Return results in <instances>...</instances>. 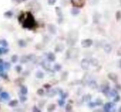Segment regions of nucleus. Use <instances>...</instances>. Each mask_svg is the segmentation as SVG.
Wrapping results in <instances>:
<instances>
[{
    "instance_id": "nucleus-13",
    "label": "nucleus",
    "mask_w": 121,
    "mask_h": 112,
    "mask_svg": "<svg viewBox=\"0 0 121 112\" xmlns=\"http://www.w3.org/2000/svg\"><path fill=\"white\" fill-rule=\"evenodd\" d=\"M47 59L49 60V62H54L56 60V56L55 54L52 53V52H49L47 54Z\"/></svg>"
},
{
    "instance_id": "nucleus-21",
    "label": "nucleus",
    "mask_w": 121,
    "mask_h": 112,
    "mask_svg": "<svg viewBox=\"0 0 121 112\" xmlns=\"http://www.w3.org/2000/svg\"><path fill=\"white\" fill-rule=\"evenodd\" d=\"M68 77V73L67 72H63L62 74H61V77H60V79L62 81H66V79H67Z\"/></svg>"
},
{
    "instance_id": "nucleus-40",
    "label": "nucleus",
    "mask_w": 121,
    "mask_h": 112,
    "mask_svg": "<svg viewBox=\"0 0 121 112\" xmlns=\"http://www.w3.org/2000/svg\"><path fill=\"white\" fill-rule=\"evenodd\" d=\"M44 87H46V88H50V87H51V86L50 85H48V84H46V85L45 86H44Z\"/></svg>"
},
{
    "instance_id": "nucleus-18",
    "label": "nucleus",
    "mask_w": 121,
    "mask_h": 112,
    "mask_svg": "<svg viewBox=\"0 0 121 112\" xmlns=\"http://www.w3.org/2000/svg\"><path fill=\"white\" fill-rule=\"evenodd\" d=\"M90 64H91V65L94 66V67H96V66H98V64H99V61L96 59H91V61H90Z\"/></svg>"
},
{
    "instance_id": "nucleus-5",
    "label": "nucleus",
    "mask_w": 121,
    "mask_h": 112,
    "mask_svg": "<svg viewBox=\"0 0 121 112\" xmlns=\"http://www.w3.org/2000/svg\"><path fill=\"white\" fill-rule=\"evenodd\" d=\"M101 88H102L101 92H102L106 96V97H108V95H109V83H108L107 82H104L103 85L101 86Z\"/></svg>"
},
{
    "instance_id": "nucleus-43",
    "label": "nucleus",
    "mask_w": 121,
    "mask_h": 112,
    "mask_svg": "<svg viewBox=\"0 0 121 112\" xmlns=\"http://www.w3.org/2000/svg\"><path fill=\"white\" fill-rule=\"evenodd\" d=\"M119 4H120V6H121V0H119Z\"/></svg>"
},
{
    "instance_id": "nucleus-11",
    "label": "nucleus",
    "mask_w": 121,
    "mask_h": 112,
    "mask_svg": "<svg viewBox=\"0 0 121 112\" xmlns=\"http://www.w3.org/2000/svg\"><path fill=\"white\" fill-rule=\"evenodd\" d=\"M108 78H109V80L113 81V82H117V81H118V76H117V74L114 73H110L108 74Z\"/></svg>"
},
{
    "instance_id": "nucleus-15",
    "label": "nucleus",
    "mask_w": 121,
    "mask_h": 112,
    "mask_svg": "<svg viewBox=\"0 0 121 112\" xmlns=\"http://www.w3.org/2000/svg\"><path fill=\"white\" fill-rule=\"evenodd\" d=\"M88 85H89V87H91V88H92V89H97L98 88L97 82H96L95 81H94V80L89 81V83H88Z\"/></svg>"
},
{
    "instance_id": "nucleus-17",
    "label": "nucleus",
    "mask_w": 121,
    "mask_h": 112,
    "mask_svg": "<svg viewBox=\"0 0 121 112\" xmlns=\"http://www.w3.org/2000/svg\"><path fill=\"white\" fill-rule=\"evenodd\" d=\"M42 67H43L44 69H45L47 71L51 70L50 64H49V63H47V62H45V61H43V62H42Z\"/></svg>"
},
{
    "instance_id": "nucleus-7",
    "label": "nucleus",
    "mask_w": 121,
    "mask_h": 112,
    "mask_svg": "<svg viewBox=\"0 0 121 112\" xmlns=\"http://www.w3.org/2000/svg\"><path fill=\"white\" fill-rule=\"evenodd\" d=\"M92 44L93 41L91 39H85V40H83L81 41V45L84 48H89V47H91L92 45Z\"/></svg>"
},
{
    "instance_id": "nucleus-31",
    "label": "nucleus",
    "mask_w": 121,
    "mask_h": 112,
    "mask_svg": "<svg viewBox=\"0 0 121 112\" xmlns=\"http://www.w3.org/2000/svg\"><path fill=\"white\" fill-rule=\"evenodd\" d=\"M67 96H68V93H66H66H64V92H62V93L60 94V97H61V98H62V99H64V100L66 98V97H67Z\"/></svg>"
},
{
    "instance_id": "nucleus-24",
    "label": "nucleus",
    "mask_w": 121,
    "mask_h": 112,
    "mask_svg": "<svg viewBox=\"0 0 121 112\" xmlns=\"http://www.w3.org/2000/svg\"><path fill=\"white\" fill-rule=\"evenodd\" d=\"M37 78H43L44 77V73L41 71H38L37 73Z\"/></svg>"
},
{
    "instance_id": "nucleus-42",
    "label": "nucleus",
    "mask_w": 121,
    "mask_h": 112,
    "mask_svg": "<svg viewBox=\"0 0 121 112\" xmlns=\"http://www.w3.org/2000/svg\"><path fill=\"white\" fill-rule=\"evenodd\" d=\"M119 111H120V112H121V106L119 107Z\"/></svg>"
},
{
    "instance_id": "nucleus-27",
    "label": "nucleus",
    "mask_w": 121,
    "mask_h": 112,
    "mask_svg": "<svg viewBox=\"0 0 121 112\" xmlns=\"http://www.w3.org/2000/svg\"><path fill=\"white\" fill-rule=\"evenodd\" d=\"M71 110H72V106L71 104H68L66 106V111H71Z\"/></svg>"
},
{
    "instance_id": "nucleus-28",
    "label": "nucleus",
    "mask_w": 121,
    "mask_h": 112,
    "mask_svg": "<svg viewBox=\"0 0 121 112\" xmlns=\"http://www.w3.org/2000/svg\"><path fill=\"white\" fill-rule=\"evenodd\" d=\"M102 103H103L102 100H101V99H99V98H98L97 100H96V101H95L96 105H102Z\"/></svg>"
},
{
    "instance_id": "nucleus-33",
    "label": "nucleus",
    "mask_w": 121,
    "mask_h": 112,
    "mask_svg": "<svg viewBox=\"0 0 121 112\" xmlns=\"http://www.w3.org/2000/svg\"><path fill=\"white\" fill-rule=\"evenodd\" d=\"M117 94H118L117 91H116L115 89H113L112 92H111V96H112V97H115Z\"/></svg>"
},
{
    "instance_id": "nucleus-34",
    "label": "nucleus",
    "mask_w": 121,
    "mask_h": 112,
    "mask_svg": "<svg viewBox=\"0 0 121 112\" xmlns=\"http://www.w3.org/2000/svg\"><path fill=\"white\" fill-rule=\"evenodd\" d=\"M95 105H96L95 102H91V101H90V102H89V106H90V107H91V108L95 107Z\"/></svg>"
},
{
    "instance_id": "nucleus-12",
    "label": "nucleus",
    "mask_w": 121,
    "mask_h": 112,
    "mask_svg": "<svg viewBox=\"0 0 121 112\" xmlns=\"http://www.w3.org/2000/svg\"><path fill=\"white\" fill-rule=\"evenodd\" d=\"M64 50H65V46L63 44H58L55 47V51L56 53H60V52H62Z\"/></svg>"
},
{
    "instance_id": "nucleus-6",
    "label": "nucleus",
    "mask_w": 121,
    "mask_h": 112,
    "mask_svg": "<svg viewBox=\"0 0 121 112\" xmlns=\"http://www.w3.org/2000/svg\"><path fill=\"white\" fill-rule=\"evenodd\" d=\"M55 10H56V15H57V17H59V19H58V22H59V24H60L61 23V22L63 21V14H62V10L60 9V7H56L55 8Z\"/></svg>"
},
{
    "instance_id": "nucleus-29",
    "label": "nucleus",
    "mask_w": 121,
    "mask_h": 112,
    "mask_svg": "<svg viewBox=\"0 0 121 112\" xmlns=\"http://www.w3.org/2000/svg\"><path fill=\"white\" fill-rule=\"evenodd\" d=\"M37 94H38L39 96H42L44 94V90L42 88H40L37 90Z\"/></svg>"
},
{
    "instance_id": "nucleus-37",
    "label": "nucleus",
    "mask_w": 121,
    "mask_h": 112,
    "mask_svg": "<svg viewBox=\"0 0 121 112\" xmlns=\"http://www.w3.org/2000/svg\"><path fill=\"white\" fill-rule=\"evenodd\" d=\"M33 111H37V112H40L41 110H38V109H37L36 106H34V107H33Z\"/></svg>"
},
{
    "instance_id": "nucleus-4",
    "label": "nucleus",
    "mask_w": 121,
    "mask_h": 112,
    "mask_svg": "<svg viewBox=\"0 0 121 112\" xmlns=\"http://www.w3.org/2000/svg\"><path fill=\"white\" fill-rule=\"evenodd\" d=\"M85 3H86L85 0H71V4H72L74 7L78 8L84 7Z\"/></svg>"
},
{
    "instance_id": "nucleus-20",
    "label": "nucleus",
    "mask_w": 121,
    "mask_h": 112,
    "mask_svg": "<svg viewBox=\"0 0 121 112\" xmlns=\"http://www.w3.org/2000/svg\"><path fill=\"white\" fill-rule=\"evenodd\" d=\"M56 109V105L55 104H50L47 107V111H54Z\"/></svg>"
},
{
    "instance_id": "nucleus-38",
    "label": "nucleus",
    "mask_w": 121,
    "mask_h": 112,
    "mask_svg": "<svg viewBox=\"0 0 121 112\" xmlns=\"http://www.w3.org/2000/svg\"><path fill=\"white\" fill-rule=\"evenodd\" d=\"M22 93L26 94L27 93V88H26V87H23V89L22 90Z\"/></svg>"
},
{
    "instance_id": "nucleus-16",
    "label": "nucleus",
    "mask_w": 121,
    "mask_h": 112,
    "mask_svg": "<svg viewBox=\"0 0 121 112\" xmlns=\"http://www.w3.org/2000/svg\"><path fill=\"white\" fill-rule=\"evenodd\" d=\"M104 50L106 54H109L112 51V46H111L110 44H106L104 46Z\"/></svg>"
},
{
    "instance_id": "nucleus-2",
    "label": "nucleus",
    "mask_w": 121,
    "mask_h": 112,
    "mask_svg": "<svg viewBox=\"0 0 121 112\" xmlns=\"http://www.w3.org/2000/svg\"><path fill=\"white\" fill-rule=\"evenodd\" d=\"M78 39H79V32L76 30H71L68 33V37L66 39V45L71 47L74 46Z\"/></svg>"
},
{
    "instance_id": "nucleus-3",
    "label": "nucleus",
    "mask_w": 121,
    "mask_h": 112,
    "mask_svg": "<svg viewBox=\"0 0 121 112\" xmlns=\"http://www.w3.org/2000/svg\"><path fill=\"white\" fill-rule=\"evenodd\" d=\"M80 50L78 48H74V47H71V48L68 49L67 51H66V58L67 59H76L79 56Z\"/></svg>"
},
{
    "instance_id": "nucleus-30",
    "label": "nucleus",
    "mask_w": 121,
    "mask_h": 112,
    "mask_svg": "<svg viewBox=\"0 0 121 112\" xmlns=\"http://www.w3.org/2000/svg\"><path fill=\"white\" fill-rule=\"evenodd\" d=\"M119 100H120V97H119V95H116L115 97H114V102H118L119 101Z\"/></svg>"
},
{
    "instance_id": "nucleus-35",
    "label": "nucleus",
    "mask_w": 121,
    "mask_h": 112,
    "mask_svg": "<svg viewBox=\"0 0 121 112\" xmlns=\"http://www.w3.org/2000/svg\"><path fill=\"white\" fill-rule=\"evenodd\" d=\"M45 104H46V101H45V100L39 102V105H40V107H43L44 105H45Z\"/></svg>"
},
{
    "instance_id": "nucleus-1",
    "label": "nucleus",
    "mask_w": 121,
    "mask_h": 112,
    "mask_svg": "<svg viewBox=\"0 0 121 112\" xmlns=\"http://www.w3.org/2000/svg\"><path fill=\"white\" fill-rule=\"evenodd\" d=\"M27 17L25 18V20L23 22H22V26H23L24 28H27V29H33L37 27V22L34 19L33 16L30 13V12H27Z\"/></svg>"
},
{
    "instance_id": "nucleus-23",
    "label": "nucleus",
    "mask_w": 121,
    "mask_h": 112,
    "mask_svg": "<svg viewBox=\"0 0 121 112\" xmlns=\"http://www.w3.org/2000/svg\"><path fill=\"white\" fill-rule=\"evenodd\" d=\"M61 69V65L60 64H56L54 65V70L55 71H60Z\"/></svg>"
},
{
    "instance_id": "nucleus-9",
    "label": "nucleus",
    "mask_w": 121,
    "mask_h": 112,
    "mask_svg": "<svg viewBox=\"0 0 121 112\" xmlns=\"http://www.w3.org/2000/svg\"><path fill=\"white\" fill-rule=\"evenodd\" d=\"M101 19V14H99V12H95V13L93 15V23L94 24H99V21Z\"/></svg>"
},
{
    "instance_id": "nucleus-32",
    "label": "nucleus",
    "mask_w": 121,
    "mask_h": 112,
    "mask_svg": "<svg viewBox=\"0 0 121 112\" xmlns=\"http://www.w3.org/2000/svg\"><path fill=\"white\" fill-rule=\"evenodd\" d=\"M56 0H47L49 5H54V4H56Z\"/></svg>"
},
{
    "instance_id": "nucleus-36",
    "label": "nucleus",
    "mask_w": 121,
    "mask_h": 112,
    "mask_svg": "<svg viewBox=\"0 0 121 112\" xmlns=\"http://www.w3.org/2000/svg\"><path fill=\"white\" fill-rule=\"evenodd\" d=\"M117 54H118V56H120V57H121V47H119V50H118Z\"/></svg>"
},
{
    "instance_id": "nucleus-10",
    "label": "nucleus",
    "mask_w": 121,
    "mask_h": 112,
    "mask_svg": "<svg viewBox=\"0 0 121 112\" xmlns=\"http://www.w3.org/2000/svg\"><path fill=\"white\" fill-rule=\"evenodd\" d=\"M47 28H48L49 32H50L51 34H52V35H55V34L56 33V26H54L53 24H49V25L47 26Z\"/></svg>"
},
{
    "instance_id": "nucleus-25",
    "label": "nucleus",
    "mask_w": 121,
    "mask_h": 112,
    "mask_svg": "<svg viewBox=\"0 0 121 112\" xmlns=\"http://www.w3.org/2000/svg\"><path fill=\"white\" fill-rule=\"evenodd\" d=\"M58 105H60V107H62L63 105H65V100L64 99H62V98H60V100H58Z\"/></svg>"
},
{
    "instance_id": "nucleus-22",
    "label": "nucleus",
    "mask_w": 121,
    "mask_h": 112,
    "mask_svg": "<svg viewBox=\"0 0 121 112\" xmlns=\"http://www.w3.org/2000/svg\"><path fill=\"white\" fill-rule=\"evenodd\" d=\"M115 18L117 21L121 20V11H117L115 13Z\"/></svg>"
},
{
    "instance_id": "nucleus-8",
    "label": "nucleus",
    "mask_w": 121,
    "mask_h": 112,
    "mask_svg": "<svg viewBox=\"0 0 121 112\" xmlns=\"http://www.w3.org/2000/svg\"><path fill=\"white\" fill-rule=\"evenodd\" d=\"M81 68H82V69L87 70V69H89V66H90V61L86 59H82L81 62Z\"/></svg>"
},
{
    "instance_id": "nucleus-19",
    "label": "nucleus",
    "mask_w": 121,
    "mask_h": 112,
    "mask_svg": "<svg viewBox=\"0 0 121 112\" xmlns=\"http://www.w3.org/2000/svg\"><path fill=\"white\" fill-rule=\"evenodd\" d=\"M79 13H80V10L78 9V8L74 7V8L71 9V14H72L73 16H76Z\"/></svg>"
},
{
    "instance_id": "nucleus-39",
    "label": "nucleus",
    "mask_w": 121,
    "mask_h": 112,
    "mask_svg": "<svg viewBox=\"0 0 121 112\" xmlns=\"http://www.w3.org/2000/svg\"><path fill=\"white\" fill-rule=\"evenodd\" d=\"M116 88H117L118 90H121V86L119 85V84H116Z\"/></svg>"
},
{
    "instance_id": "nucleus-14",
    "label": "nucleus",
    "mask_w": 121,
    "mask_h": 112,
    "mask_svg": "<svg viewBox=\"0 0 121 112\" xmlns=\"http://www.w3.org/2000/svg\"><path fill=\"white\" fill-rule=\"evenodd\" d=\"M113 106H114V104H113L112 102H108V103H106L105 105H104V111H106V112L110 111V109L112 108Z\"/></svg>"
},
{
    "instance_id": "nucleus-26",
    "label": "nucleus",
    "mask_w": 121,
    "mask_h": 112,
    "mask_svg": "<svg viewBox=\"0 0 121 112\" xmlns=\"http://www.w3.org/2000/svg\"><path fill=\"white\" fill-rule=\"evenodd\" d=\"M91 99V95H86L84 97H83V100H86V101H90Z\"/></svg>"
},
{
    "instance_id": "nucleus-41",
    "label": "nucleus",
    "mask_w": 121,
    "mask_h": 112,
    "mask_svg": "<svg viewBox=\"0 0 121 112\" xmlns=\"http://www.w3.org/2000/svg\"><path fill=\"white\" fill-rule=\"evenodd\" d=\"M119 68H120V69H121V59H120V60L119 61Z\"/></svg>"
}]
</instances>
